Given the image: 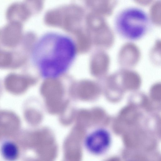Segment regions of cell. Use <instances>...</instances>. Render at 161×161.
<instances>
[{
	"label": "cell",
	"instance_id": "cell-1",
	"mask_svg": "<svg viewBox=\"0 0 161 161\" xmlns=\"http://www.w3.org/2000/svg\"><path fill=\"white\" fill-rule=\"evenodd\" d=\"M76 45L69 36L55 32L42 35L35 44L32 58L45 74L56 75L67 69L75 59Z\"/></svg>",
	"mask_w": 161,
	"mask_h": 161
},
{
	"label": "cell",
	"instance_id": "cell-2",
	"mask_svg": "<svg viewBox=\"0 0 161 161\" xmlns=\"http://www.w3.org/2000/svg\"><path fill=\"white\" fill-rule=\"evenodd\" d=\"M151 21L148 14L140 8L130 6L123 8L116 15L114 26L121 37L128 40H138L148 33Z\"/></svg>",
	"mask_w": 161,
	"mask_h": 161
},
{
	"label": "cell",
	"instance_id": "cell-3",
	"mask_svg": "<svg viewBox=\"0 0 161 161\" xmlns=\"http://www.w3.org/2000/svg\"><path fill=\"white\" fill-rule=\"evenodd\" d=\"M109 132L105 128L96 130L89 134L85 140V146L91 153L99 154L105 152L111 144Z\"/></svg>",
	"mask_w": 161,
	"mask_h": 161
},
{
	"label": "cell",
	"instance_id": "cell-4",
	"mask_svg": "<svg viewBox=\"0 0 161 161\" xmlns=\"http://www.w3.org/2000/svg\"><path fill=\"white\" fill-rule=\"evenodd\" d=\"M0 151L3 158L7 161H15L19 155L18 146L15 143L10 140H6L2 143Z\"/></svg>",
	"mask_w": 161,
	"mask_h": 161
},
{
	"label": "cell",
	"instance_id": "cell-5",
	"mask_svg": "<svg viewBox=\"0 0 161 161\" xmlns=\"http://www.w3.org/2000/svg\"><path fill=\"white\" fill-rule=\"evenodd\" d=\"M17 76H9L6 80V85L8 90L13 92H21L26 87V81L23 78Z\"/></svg>",
	"mask_w": 161,
	"mask_h": 161
}]
</instances>
